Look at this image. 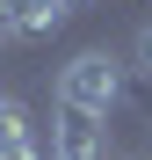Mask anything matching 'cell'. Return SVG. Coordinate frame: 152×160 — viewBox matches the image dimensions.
Listing matches in <instances>:
<instances>
[{"instance_id":"6da1fadb","label":"cell","mask_w":152,"mask_h":160,"mask_svg":"<svg viewBox=\"0 0 152 160\" xmlns=\"http://www.w3.org/2000/svg\"><path fill=\"white\" fill-rule=\"evenodd\" d=\"M123 95H131V66L109 58V51H72L58 66V80H51V102H58V109H87L101 124L123 109Z\"/></svg>"},{"instance_id":"7a4b0ae2","label":"cell","mask_w":152,"mask_h":160,"mask_svg":"<svg viewBox=\"0 0 152 160\" xmlns=\"http://www.w3.org/2000/svg\"><path fill=\"white\" fill-rule=\"evenodd\" d=\"M51 160H109V124L51 102Z\"/></svg>"},{"instance_id":"3957f363","label":"cell","mask_w":152,"mask_h":160,"mask_svg":"<svg viewBox=\"0 0 152 160\" xmlns=\"http://www.w3.org/2000/svg\"><path fill=\"white\" fill-rule=\"evenodd\" d=\"M65 29V8H44V0H0V44H44Z\"/></svg>"},{"instance_id":"277c9868","label":"cell","mask_w":152,"mask_h":160,"mask_svg":"<svg viewBox=\"0 0 152 160\" xmlns=\"http://www.w3.org/2000/svg\"><path fill=\"white\" fill-rule=\"evenodd\" d=\"M29 138H36V124H29V109H22L15 95H0V153H7V146H29Z\"/></svg>"},{"instance_id":"5b68a950","label":"cell","mask_w":152,"mask_h":160,"mask_svg":"<svg viewBox=\"0 0 152 160\" xmlns=\"http://www.w3.org/2000/svg\"><path fill=\"white\" fill-rule=\"evenodd\" d=\"M131 73L145 80V109H152V22H138V44H131Z\"/></svg>"},{"instance_id":"8992f818","label":"cell","mask_w":152,"mask_h":160,"mask_svg":"<svg viewBox=\"0 0 152 160\" xmlns=\"http://www.w3.org/2000/svg\"><path fill=\"white\" fill-rule=\"evenodd\" d=\"M0 160H51V153H44V138H29V146H7Z\"/></svg>"}]
</instances>
